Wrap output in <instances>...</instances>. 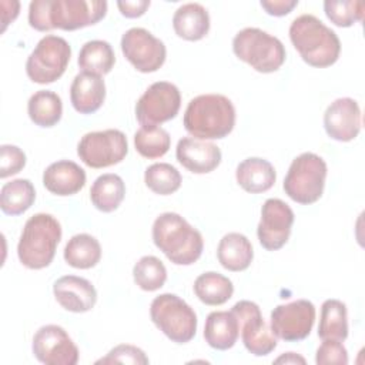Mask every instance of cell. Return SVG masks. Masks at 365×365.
I'll return each mask as SVG.
<instances>
[{
	"instance_id": "33",
	"label": "cell",
	"mask_w": 365,
	"mask_h": 365,
	"mask_svg": "<svg viewBox=\"0 0 365 365\" xmlns=\"http://www.w3.org/2000/svg\"><path fill=\"white\" fill-rule=\"evenodd\" d=\"M170 145L168 131L158 125H141L134 134V147L144 158H160L167 154Z\"/></svg>"
},
{
	"instance_id": "37",
	"label": "cell",
	"mask_w": 365,
	"mask_h": 365,
	"mask_svg": "<svg viewBox=\"0 0 365 365\" xmlns=\"http://www.w3.org/2000/svg\"><path fill=\"white\" fill-rule=\"evenodd\" d=\"M150 359L145 352L138 346L130 344H120L110 349V352L96 361V364H135V365H147Z\"/></svg>"
},
{
	"instance_id": "36",
	"label": "cell",
	"mask_w": 365,
	"mask_h": 365,
	"mask_svg": "<svg viewBox=\"0 0 365 365\" xmlns=\"http://www.w3.org/2000/svg\"><path fill=\"white\" fill-rule=\"evenodd\" d=\"M364 3L358 0H327L325 16L338 27H351L364 19Z\"/></svg>"
},
{
	"instance_id": "3",
	"label": "cell",
	"mask_w": 365,
	"mask_h": 365,
	"mask_svg": "<svg viewBox=\"0 0 365 365\" xmlns=\"http://www.w3.org/2000/svg\"><path fill=\"white\" fill-rule=\"evenodd\" d=\"M151 234L155 247L175 265H191L202 254L201 232L177 212L160 214Z\"/></svg>"
},
{
	"instance_id": "38",
	"label": "cell",
	"mask_w": 365,
	"mask_h": 365,
	"mask_svg": "<svg viewBox=\"0 0 365 365\" xmlns=\"http://www.w3.org/2000/svg\"><path fill=\"white\" fill-rule=\"evenodd\" d=\"M317 365H346L348 351L342 341L336 339H322L315 354Z\"/></svg>"
},
{
	"instance_id": "42",
	"label": "cell",
	"mask_w": 365,
	"mask_h": 365,
	"mask_svg": "<svg viewBox=\"0 0 365 365\" xmlns=\"http://www.w3.org/2000/svg\"><path fill=\"white\" fill-rule=\"evenodd\" d=\"M0 9H1V33L7 29L10 23L16 20L20 11V3L19 1H7L1 0L0 1Z\"/></svg>"
},
{
	"instance_id": "17",
	"label": "cell",
	"mask_w": 365,
	"mask_h": 365,
	"mask_svg": "<svg viewBox=\"0 0 365 365\" xmlns=\"http://www.w3.org/2000/svg\"><path fill=\"white\" fill-rule=\"evenodd\" d=\"M362 115L359 104L349 97L334 100L324 113V128L329 138L348 143L361 131Z\"/></svg>"
},
{
	"instance_id": "11",
	"label": "cell",
	"mask_w": 365,
	"mask_h": 365,
	"mask_svg": "<svg viewBox=\"0 0 365 365\" xmlns=\"http://www.w3.org/2000/svg\"><path fill=\"white\" fill-rule=\"evenodd\" d=\"M181 107V94L170 81L153 83L135 103V118L141 125H158L173 120Z\"/></svg>"
},
{
	"instance_id": "16",
	"label": "cell",
	"mask_w": 365,
	"mask_h": 365,
	"mask_svg": "<svg viewBox=\"0 0 365 365\" xmlns=\"http://www.w3.org/2000/svg\"><path fill=\"white\" fill-rule=\"evenodd\" d=\"M294 220V211L285 201L268 198L261 207V218L257 227L259 244L267 251L282 248L291 235Z\"/></svg>"
},
{
	"instance_id": "15",
	"label": "cell",
	"mask_w": 365,
	"mask_h": 365,
	"mask_svg": "<svg viewBox=\"0 0 365 365\" xmlns=\"http://www.w3.org/2000/svg\"><path fill=\"white\" fill-rule=\"evenodd\" d=\"M31 351L36 359L44 365H76L80 354L67 331L54 324L43 325L36 331Z\"/></svg>"
},
{
	"instance_id": "31",
	"label": "cell",
	"mask_w": 365,
	"mask_h": 365,
	"mask_svg": "<svg viewBox=\"0 0 365 365\" xmlns=\"http://www.w3.org/2000/svg\"><path fill=\"white\" fill-rule=\"evenodd\" d=\"M115 63V54L108 41L90 40L83 44L78 53L77 64L81 71L104 76L111 71Z\"/></svg>"
},
{
	"instance_id": "6",
	"label": "cell",
	"mask_w": 365,
	"mask_h": 365,
	"mask_svg": "<svg viewBox=\"0 0 365 365\" xmlns=\"http://www.w3.org/2000/svg\"><path fill=\"white\" fill-rule=\"evenodd\" d=\"M234 54L258 73H274L285 61L282 41L258 27H245L232 38Z\"/></svg>"
},
{
	"instance_id": "30",
	"label": "cell",
	"mask_w": 365,
	"mask_h": 365,
	"mask_svg": "<svg viewBox=\"0 0 365 365\" xmlns=\"http://www.w3.org/2000/svg\"><path fill=\"white\" fill-rule=\"evenodd\" d=\"M321 339L345 341L348 336V311L346 305L335 298L325 299L321 307L318 325Z\"/></svg>"
},
{
	"instance_id": "35",
	"label": "cell",
	"mask_w": 365,
	"mask_h": 365,
	"mask_svg": "<svg viewBox=\"0 0 365 365\" xmlns=\"http://www.w3.org/2000/svg\"><path fill=\"white\" fill-rule=\"evenodd\" d=\"M145 185L158 195L175 192L182 182L180 171L168 163H155L147 167L144 173Z\"/></svg>"
},
{
	"instance_id": "14",
	"label": "cell",
	"mask_w": 365,
	"mask_h": 365,
	"mask_svg": "<svg viewBox=\"0 0 365 365\" xmlns=\"http://www.w3.org/2000/svg\"><path fill=\"white\" fill-rule=\"evenodd\" d=\"M315 322V307L308 299H297L277 305L271 312V329L285 342L305 339Z\"/></svg>"
},
{
	"instance_id": "34",
	"label": "cell",
	"mask_w": 365,
	"mask_h": 365,
	"mask_svg": "<svg viewBox=\"0 0 365 365\" xmlns=\"http://www.w3.org/2000/svg\"><path fill=\"white\" fill-rule=\"evenodd\" d=\"M133 278L137 287L143 291H157L167 281V268L160 258L144 255L134 264Z\"/></svg>"
},
{
	"instance_id": "28",
	"label": "cell",
	"mask_w": 365,
	"mask_h": 365,
	"mask_svg": "<svg viewBox=\"0 0 365 365\" xmlns=\"http://www.w3.org/2000/svg\"><path fill=\"white\" fill-rule=\"evenodd\" d=\"M27 113L36 125L44 128L53 127L63 115L61 98L51 90H38L29 98Z\"/></svg>"
},
{
	"instance_id": "22",
	"label": "cell",
	"mask_w": 365,
	"mask_h": 365,
	"mask_svg": "<svg viewBox=\"0 0 365 365\" xmlns=\"http://www.w3.org/2000/svg\"><path fill=\"white\" fill-rule=\"evenodd\" d=\"M235 178L244 191L259 194L268 191L275 184L277 173L268 160L248 157L237 165Z\"/></svg>"
},
{
	"instance_id": "39",
	"label": "cell",
	"mask_w": 365,
	"mask_h": 365,
	"mask_svg": "<svg viewBox=\"0 0 365 365\" xmlns=\"http://www.w3.org/2000/svg\"><path fill=\"white\" fill-rule=\"evenodd\" d=\"M26 165V154L21 148L11 144L0 147V178H7L20 173Z\"/></svg>"
},
{
	"instance_id": "19",
	"label": "cell",
	"mask_w": 365,
	"mask_h": 365,
	"mask_svg": "<svg viewBox=\"0 0 365 365\" xmlns=\"http://www.w3.org/2000/svg\"><path fill=\"white\" fill-rule=\"evenodd\" d=\"M56 301L70 312L83 314L90 311L97 302V291L94 285L77 275L60 277L53 285Z\"/></svg>"
},
{
	"instance_id": "9",
	"label": "cell",
	"mask_w": 365,
	"mask_h": 365,
	"mask_svg": "<svg viewBox=\"0 0 365 365\" xmlns=\"http://www.w3.org/2000/svg\"><path fill=\"white\" fill-rule=\"evenodd\" d=\"M71 47L66 38L47 34L38 40L26 61V73L33 83L50 84L58 80L70 61Z\"/></svg>"
},
{
	"instance_id": "24",
	"label": "cell",
	"mask_w": 365,
	"mask_h": 365,
	"mask_svg": "<svg viewBox=\"0 0 365 365\" xmlns=\"http://www.w3.org/2000/svg\"><path fill=\"white\" fill-rule=\"evenodd\" d=\"M173 27L178 37L187 41H198L208 34L210 14L200 3H185L175 10Z\"/></svg>"
},
{
	"instance_id": "2",
	"label": "cell",
	"mask_w": 365,
	"mask_h": 365,
	"mask_svg": "<svg viewBox=\"0 0 365 365\" xmlns=\"http://www.w3.org/2000/svg\"><path fill=\"white\" fill-rule=\"evenodd\" d=\"M288 33L292 46L308 66L325 68L339 58V37L314 14H301L294 19Z\"/></svg>"
},
{
	"instance_id": "10",
	"label": "cell",
	"mask_w": 365,
	"mask_h": 365,
	"mask_svg": "<svg viewBox=\"0 0 365 365\" xmlns=\"http://www.w3.org/2000/svg\"><path fill=\"white\" fill-rule=\"evenodd\" d=\"M127 153V137L115 128L87 133L77 144V155L90 168H106L118 164Z\"/></svg>"
},
{
	"instance_id": "13",
	"label": "cell",
	"mask_w": 365,
	"mask_h": 365,
	"mask_svg": "<svg viewBox=\"0 0 365 365\" xmlns=\"http://www.w3.org/2000/svg\"><path fill=\"white\" fill-rule=\"evenodd\" d=\"M121 51L140 73H154L165 61V44L143 27H131L121 37Z\"/></svg>"
},
{
	"instance_id": "29",
	"label": "cell",
	"mask_w": 365,
	"mask_h": 365,
	"mask_svg": "<svg viewBox=\"0 0 365 365\" xmlns=\"http://www.w3.org/2000/svg\"><path fill=\"white\" fill-rule=\"evenodd\" d=\"M194 294L197 298L211 307L225 304L234 294V285L231 279L222 274L208 271L198 275L194 281Z\"/></svg>"
},
{
	"instance_id": "40",
	"label": "cell",
	"mask_w": 365,
	"mask_h": 365,
	"mask_svg": "<svg viewBox=\"0 0 365 365\" xmlns=\"http://www.w3.org/2000/svg\"><path fill=\"white\" fill-rule=\"evenodd\" d=\"M150 0H120L117 1V7L124 17L137 19L141 17L147 9L150 7Z\"/></svg>"
},
{
	"instance_id": "1",
	"label": "cell",
	"mask_w": 365,
	"mask_h": 365,
	"mask_svg": "<svg viewBox=\"0 0 365 365\" xmlns=\"http://www.w3.org/2000/svg\"><path fill=\"white\" fill-rule=\"evenodd\" d=\"M106 13L104 0H33L29 4V24L37 31H73L98 23Z\"/></svg>"
},
{
	"instance_id": "20",
	"label": "cell",
	"mask_w": 365,
	"mask_h": 365,
	"mask_svg": "<svg viewBox=\"0 0 365 365\" xmlns=\"http://www.w3.org/2000/svg\"><path fill=\"white\" fill-rule=\"evenodd\" d=\"M43 185L54 195H73L86 185V171L74 161L60 160L44 170Z\"/></svg>"
},
{
	"instance_id": "32",
	"label": "cell",
	"mask_w": 365,
	"mask_h": 365,
	"mask_svg": "<svg viewBox=\"0 0 365 365\" xmlns=\"http://www.w3.org/2000/svg\"><path fill=\"white\" fill-rule=\"evenodd\" d=\"M36 200V190L30 180L16 178L6 182L0 190V208L7 215L26 212Z\"/></svg>"
},
{
	"instance_id": "8",
	"label": "cell",
	"mask_w": 365,
	"mask_h": 365,
	"mask_svg": "<svg viewBox=\"0 0 365 365\" xmlns=\"http://www.w3.org/2000/svg\"><path fill=\"white\" fill-rule=\"evenodd\" d=\"M150 317L154 325L173 342L187 344L197 332V314L175 294H161L151 301Z\"/></svg>"
},
{
	"instance_id": "18",
	"label": "cell",
	"mask_w": 365,
	"mask_h": 365,
	"mask_svg": "<svg viewBox=\"0 0 365 365\" xmlns=\"http://www.w3.org/2000/svg\"><path fill=\"white\" fill-rule=\"evenodd\" d=\"M177 161L194 174H208L221 163V150L217 144L195 137H182L175 148Z\"/></svg>"
},
{
	"instance_id": "7",
	"label": "cell",
	"mask_w": 365,
	"mask_h": 365,
	"mask_svg": "<svg viewBox=\"0 0 365 365\" xmlns=\"http://www.w3.org/2000/svg\"><path fill=\"white\" fill-rule=\"evenodd\" d=\"M328 174L327 163L315 153H302L295 157L284 178V191L295 202L309 205L324 192Z\"/></svg>"
},
{
	"instance_id": "21",
	"label": "cell",
	"mask_w": 365,
	"mask_h": 365,
	"mask_svg": "<svg viewBox=\"0 0 365 365\" xmlns=\"http://www.w3.org/2000/svg\"><path fill=\"white\" fill-rule=\"evenodd\" d=\"M70 100L80 114L96 113L106 100V83L101 76L81 71L70 86Z\"/></svg>"
},
{
	"instance_id": "43",
	"label": "cell",
	"mask_w": 365,
	"mask_h": 365,
	"mask_svg": "<svg viewBox=\"0 0 365 365\" xmlns=\"http://www.w3.org/2000/svg\"><path fill=\"white\" fill-rule=\"evenodd\" d=\"M275 364H305V358L295 352H285L277 359H274Z\"/></svg>"
},
{
	"instance_id": "41",
	"label": "cell",
	"mask_w": 365,
	"mask_h": 365,
	"mask_svg": "<svg viewBox=\"0 0 365 365\" xmlns=\"http://www.w3.org/2000/svg\"><path fill=\"white\" fill-rule=\"evenodd\" d=\"M297 4L298 0H261V7L269 16L275 17H281L291 13Z\"/></svg>"
},
{
	"instance_id": "25",
	"label": "cell",
	"mask_w": 365,
	"mask_h": 365,
	"mask_svg": "<svg viewBox=\"0 0 365 365\" xmlns=\"http://www.w3.org/2000/svg\"><path fill=\"white\" fill-rule=\"evenodd\" d=\"M217 258L228 271H244L251 265L254 258L252 244L244 234L228 232L218 242Z\"/></svg>"
},
{
	"instance_id": "23",
	"label": "cell",
	"mask_w": 365,
	"mask_h": 365,
	"mask_svg": "<svg viewBox=\"0 0 365 365\" xmlns=\"http://www.w3.org/2000/svg\"><path fill=\"white\" fill-rule=\"evenodd\" d=\"M240 336V324L231 311H212L204 325L205 342L218 351L232 348Z\"/></svg>"
},
{
	"instance_id": "4",
	"label": "cell",
	"mask_w": 365,
	"mask_h": 365,
	"mask_svg": "<svg viewBox=\"0 0 365 365\" xmlns=\"http://www.w3.org/2000/svg\"><path fill=\"white\" fill-rule=\"evenodd\" d=\"M235 107L222 94H201L190 100L184 113V128L200 140L227 137L235 125Z\"/></svg>"
},
{
	"instance_id": "27",
	"label": "cell",
	"mask_w": 365,
	"mask_h": 365,
	"mask_svg": "<svg viewBox=\"0 0 365 365\" xmlns=\"http://www.w3.org/2000/svg\"><path fill=\"white\" fill-rule=\"evenodd\" d=\"M64 261L77 269L96 267L101 259V245L90 234L81 232L73 235L64 247Z\"/></svg>"
},
{
	"instance_id": "5",
	"label": "cell",
	"mask_w": 365,
	"mask_h": 365,
	"mask_svg": "<svg viewBox=\"0 0 365 365\" xmlns=\"http://www.w3.org/2000/svg\"><path fill=\"white\" fill-rule=\"evenodd\" d=\"M61 240L58 220L46 212L31 215L21 231L17 244V257L29 269H41L51 264Z\"/></svg>"
},
{
	"instance_id": "12",
	"label": "cell",
	"mask_w": 365,
	"mask_h": 365,
	"mask_svg": "<svg viewBox=\"0 0 365 365\" xmlns=\"http://www.w3.org/2000/svg\"><path fill=\"white\" fill-rule=\"evenodd\" d=\"M240 324L241 339L247 351L255 356H265L277 348V336L264 321L259 307L252 301H238L231 308Z\"/></svg>"
},
{
	"instance_id": "26",
	"label": "cell",
	"mask_w": 365,
	"mask_h": 365,
	"mask_svg": "<svg viewBox=\"0 0 365 365\" xmlns=\"http://www.w3.org/2000/svg\"><path fill=\"white\" fill-rule=\"evenodd\" d=\"M125 197V184L117 174L108 173L97 177L90 188V200L101 212L115 211Z\"/></svg>"
}]
</instances>
